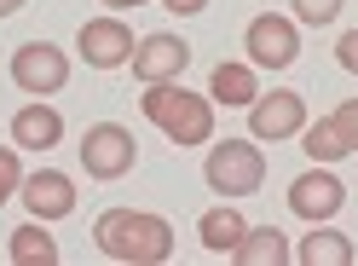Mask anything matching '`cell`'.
<instances>
[{"instance_id": "cell-8", "label": "cell", "mask_w": 358, "mask_h": 266, "mask_svg": "<svg viewBox=\"0 0 358 266\" xmlns=\"http://www.w3.org/2000/svg\"><path fill=\"white\" fill-rule=\"evenodd\" d=\"M306 127V99L289 93V87H278V93H260L249 104V133L266 145H283V139H301Z\"/></svg>"}, {"instance_id": "cell-14", "label": "cell", "mask_w": 358, "mask_h": 266, "mask_svg": "<svg viewBox=\"0 0 358 266\" xmlns=\"http://www.w3.org/2000/svg\"><path fill=\"white\" fill-rule=\"evenodd\" d=\"M295 260H301V266H352V260H358V249H352V237H347V232H329L324 220H318V226L301 237Z\"/></svg>"}, {"instance_id": "cell-13", "label": "cell", "mask_w": 358, "mask_h": 266, "mask_svg": "<svg viewBox=\"0 0 358 266\" xmlns=\"http://www.w3.org/2000/svg\"><path fill=\"white\" fill-rule=\"evenodd\" d=\"M231 260H237V266H289L295 249H289V237H283L278 226H249L243 243L231 249Z\"/></svg>"}, {"instance_id": "cell-23", "label": "cell", "mask_w": 358, "mask_h": 266, "mask_svg": "<svg viewBox=\"0 0 358 266\" xmlns=\"http://www.w3.org/2000/svg\"><path fill=\"white\" fill-rule=\"evenodd\" d=\"M168 12H179V18H196V12H208V0H162Z\"/></svg>"}, {"instance_id": "cell-4", "label": "cell", "mask_w": 358, "mask_h": 266, "mask_svg": "<svg viewBox=\"0 0 358 266\" xmlns=\"http://www.w3.org/2000/svg\"><path fill=\"white\" fill-rule=\"evenodd\" d=\"M133 162H139V145H133V133L122 122H93L81 133L87 180H122V174H133Z\"/></svg>"}, {"instance_id": "cell-18", "label": "cell", "mask_w": 358, "mask_h": 266, "mask_svg": "<svg viewBox=\"0 0 358 266\" xmlns=\"http://www.w3.org/2000/svg\"><path fill=\"white\" fill-rule=\"evenodd\" d=\"M301 150H306L312 162H341V157H352V145L335 133L329 116H318V122H306V127H301Z\"/></svg>"}, {"instance_id": "cell-7", "label": "cell", "mask_w": 358, "mask_h": 266, "mask_svg": "<svg viewBox=\"0 0 358 266\" xmlns=\"http://www.w3.org/2000/svg\"><path fill=\"white\" fill-rule=\"evenodd\" d=\"M133 29L122 24L116 12L110 18H87V24L76 29V52L87 58V70H122V64H133Z\"/></svg>"}, {"instance_id": "cell-6", "label": "cell", "mask_w": 358, "mask_h": 266, "mask_svg": "<svg viewBox=\"0 0 358 266\" xmlns=\"http://www.w3.org/2000/svg\"><path fill=\"white\" fill-rule=\"evenodd\" d=\"M12 81L24 87L29 99H52V93H64V81H70V52H58L52 41H24V47L12 52Z\"/></svg>"}, {"instance_id": "cell-15", "label": "cell", "mask_w": 358, "mask_h": 266, "mask_svg": "<svg viewBox=\"0 0 358 266\" xmlns=\"http://www.w3.org/2000/svg\"><path fill=\"white\" fill-rule=\"evenodd\" d=\"M208 99L226 104V110H243L260 99V81H255V64H214L208 76Z\"/></svg>"}, {"instance_id": "cell-12", "label": "cell", "mask_w": 358, "mask_h": 266, "mask_svg": "<svg viewBox=\"0 0 358 266\" xmlns=\"http://www.w3.org/2000/svg\"><path fill=\"white\" fill-rule=\"evenodd\" d=\"M64 139V116H58V110L52 104H24V110H17V116H12V145L17 150H52Z\"/></svg>"}, {"instance_id": "cell-16", "label": "cell", "mask_w": 358, "mask_h": 266, "mask_svg": "<svg viewBox=\"0 0 358 266\" xmlns=\"http://www.w3.org/2000/svg\"><path fill=\"white\" fill-rule=\"evenodd\" d=\"M243 232H249V220H243L231 203H220V209H208L203 220H196V237H203L208 255H231L237 243H243Z\"/></svg>"}, {"instance_id": "cell-24", "label": "cell", "mask_w": 358, "mask_h": 266, "mask_svg": "<svg viewBox=\"0 0 358 266\" xmlns=\"http://www.w3.org/2000/svg\"><path fill=\"white\" fill-rule=\"evenodd\" d=\"M29 0H0V18H12V12H24Z\"/></svg>"}, {"instance_id": "cell-9", "label": "cell", "mask_w": 358, "mask_h": 266, "mask_svg": "<svg viewBox=\"0 0 358 266\" xmlns=\"http://www.w3.org/2000/svg\"><path fill=\"white\" fill-rule=\"evenodd\" d=\"M341 203H347V186L335 180L329 168H306L295 186H289V209H295L306 226H318V220H335L341 214Z\"/></svg>"}, {"instance_id": "cell-25", "label": "cell", "mask_w": 358, "mask_h": 266, "mask_svg": "<svg viewBox=\"0 0 358 266\" xmlns=\"http://www.w3.org/2000/svg\"><path fill=\"white\" fill-rule=\"evenodd\" d=\"M104 6H116V12H127V6H145V0H104Z\"/></svg>"}, {"instance_id": "cell-22", "label": "cell", "mask_w": 358, "mask_h": 266, "mask_svg": "<svg viewBox=\"0 0 358 266\" xmlns=\"http://www.w3.org/2000/svg\"><path fill=\"white\" fill-rule=\"evenodd\" d=\"M335 58H341V70L358 76V29H347L341 41H335Z\"/></svg>"}, {"instance_id": "cell-10", "label": "cell", "mask_w": 358, "mask_h": 266, "mask_svg": "<svg viewBox=\"0 0 358 266\" xmlns=\"http://www.w3.org/2000/svg\"><path fill=\"white\" fill-rule=\"evenodd\" d=\"M191 64V47L179 35H168V29H156V35H145L139 47H133V81H179V70Z\"/></svg>"}, {"instance_id": "cell-11", "label": "cell", "mask_w": 358, "mask_h": 266, "mask_svg": "<svg viewBox=\"0 0 358 266\" xmlns=\"http://www.w3.org/2000/svg\"><path fill=\"white\" fill-rule=\"evenodd\" d=\"M24 209L35 220H64V214H76V186H70V174H58V168H35L29 180H24Z\"/></svg>"}, {"instance_id": "cell-1", "label": "cell", "mask_w": 358, "mask_h": 266, "mask_svg": "<svg viewBox=\"0 0 358 266\" xmlns=\"http://www.w3.org/2000/svg\"><path fill=\"white\" fill-rule=\"evenodd\" d=\"M93 243L122 266H162L173 260V226L150 209H104L93 220Z\"/></svg>"}, {"instance_id": "cell-3", "label": "cell", "mask_w": 358, "mask_h": 266, "mask_svg": "<svg viewBox=\"0 0 358 266\" xmlns=\"http://www.w3.org/2000/svg\"><path fill=\"white\" fill-rule=\"evenodd\" d=\"M203 180L208 191H220L231 203V197H255L266 186V157L255 139H226V145H208V162H203Z\"/></svg>"}, {"instance_id": "cell-17", "label": "cell", "mask_w": 358, "mask_h": 266, "mask_svg": "<svg viewBox=\"0 0 358 266\" xmlns=\"http://www.w3.org/2000/svg\"><path fill=\"white\" fill-rule=\"evenodd\" d=\"M6 255H12L17 266H52V260H58V237L47 232V220H35V214H29V226H17V232H12Z\"/></svg>"}, {"instance_id": "cell-19", "label": "cell", "mask_w": 358, "mask_h": 266, "mask_svg": "<svg viewBox=\"0 0 358 266\" xmlns=\"http://www.w3.org/2000/svg\"><path fill=\"white\" fill-rule=\"evenodd\" d=\"M289 6H295V18H301V24H312V29H324V24L341 18V0H289Z\"/></svg>"}, {"instance_id": "cell-5", "label": "cell", "mask_w": 358, "mask_h": 266, "mask_svg": "<svg viewBox=\"0 0 358 266\" xmlns=\"http://www.w3.org/2000/svg\"><path fill=\"white\" fill-rule=\"evenodd\" d=\"M243 52H249L255 70H289V64L301 58V29H295V18H278V12L249 18V29H243Z\"/></svg>"}, {"instance_id": "cell-21", "label": "cell", "mask_w": 358, "mask_h": 266, "mask_svg": "<svg viewBox=\"0 0 358 266\" xmlns=\"http://www.w3.org/2000/svg\"><path fill=\"white\" fill-rule=\"evenodd\" d=\"M329 122H335V133H341V139L358 150V99H341V104L329 110Z\"/></svg>"}, {"instance_id": "cell-2", "label": "cell", "mask_w": 358, "mask_h": 266, "mask_svg": "<svg viewBox=\"0 0 358 266\" xmlns=\"http://www.w3.org/2000/svg\"><path fill=\"white\" fill-rule=\"evenodd\" d=\"M139 110H145V122H156L179 150L214 139V99L208 93H191V87H173V81H150Z\"/></svg>"}, {"instance_id": "cell-20", "label": "cell", "mask_w": 358, "mask_h": 266, "mask_svg": "<svg viewBox=\"0 0 358 266\" xmlns=\"http://www.w3.org/2000/svg\"><path fill=\"white\" fill-rule=\"evenodd\" d=\"M12 191H24V168H17V145H0V209Z\"/></svg>"}]
</instances>
